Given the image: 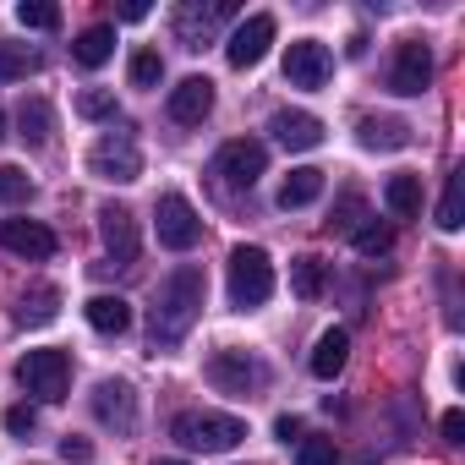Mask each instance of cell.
I'll list each match as a JSON object with an SVG mask.
<instances>
[{"label":"cell","mask_w":465,"mask_h":465,"mask_svg":"<svg viewBox=\"0 0 465 465\" xmlns=\"http://www.w3.org/2000/svg\"><path fill=\"white\" fill-rule=\"evenodd\" d=\"M203 296H208V280L197 263H181L164 285H159V307H153V345H175L192 334L197 312H203Z\"/></svg>","instance_id":"1"},{"label":"cell","mask_w":465,"mask_h":465,"mask_svg":"<svg viewBox=\"0 0 465 465\" xmlns=\"http://www.w3.org/2000/svg\"><path fill=\"white\" fill-rule=\"evenodd\" d=\"M274 296V263L263 247H236L230 252V307L236 312H252Z\"/></svg>","instance_id":"2"},{"label":"cell","mask_w":465,"mask_h":465,"mask_svg":"<svg viewBox=\"0 0 465 465\" xmlns=\"http://www.w3.org/2000/svg\"><path fill=\"white\" fill-rule=\"evenodd\" d=\"M170 432H175V443L203 449V454H224V449H236L247 438L242 416H219V411H186V416H175Z\"/></svg>","instance_id":"3"},{"label":"cell","mask_w":465,"mask_h":465,"mask_svg":"<svg viewBox=\"0 0 465 465\" xmlns=\"http://www.w3.org/2000/svg\"><path fill=\"white\" fill-rule=\"evenodd\" d=\"M208 383L219 389V394H236V400H252L263 383H269V367L252 356V351H236V345H224V351H213L208 356Z\"/></svg>","instance_id":"4"},{"label":"cell","mask_w":465,"mask_h":465,"mask_svg":"<svg viewBox=\"0 0 465 465\" xmlns=\"http://www.w3.org/2000/svg\"><path fill=\"white\" fill-rule=\"evenodd\" d=\"M17 383H23L34 400L55 405V400H66V389H72V356H66V351H28V356L17 361Z\"/></svg>","instance_id":"5"},{"label":"cell","mask_w":465,"mask_h":465,"mask_svg":"<svg viewBox=\"0 0 465 465\" xmlns=\"http://www.w3.org/2000/svg\"><path fill=\"white\" fill-rule=\"evenodd\" d=\"M269 170V148L258 137H230L219 153H213V175H224V186H236V192H252Z\"/></svg>","instance_id":"6"},{"label":"cell","mask_w":465,"mask_h":465,"mask_svg":"<svg viewBox=\"0 0 465 465\" xmlns=\"http://www.w3.org/2000/svg\"><path fill=\"white\" fill-rule=\"evenodd\" d=\"M153 224H159V247H170V252H192L203 242V219H197V208L181 192H164L159 197Z\"/></svg>","instance_id":"7"},{"label":"cell","mask_w":465,"mask_h":465,"mask_svg":"<svg viewBox=\"0 0 465 465\" xmlns=\"http://www.w3.org/2000/svg\"><path fill=\"white\" fill-rule=\"evenodd\" d=\"M329 72H334V55H329V45H318V39H296L291 50H285V83L291 88H323L329 83Z\"/></svg>","instance_id":"8"},{"label":"cell","mask_w":465,"mask_h":465,"mask_svg":"<svg viewBox=\"0 0 465 465\" xmlns=\"http://www.w3.org/2000/svg\"><path fill=\"white\" fill-rule=\"evenodd\" d=\"M427 83H432V50L421 39H405L394 50V66H389V88L400 99H416V94H427Z\"/></svg>","instance_id":"9"},{"label":"cell","mask_w":465,"mask_h":465,"mask_svg":"<svg viewBox=\"0 0 465 465\" xmlns=\"http://www.w3.org/2000/svg\"><path fill=\"white\" fill-rule=\"evenodd\" d=\"M88 164H94V175H104V181H137L143 175V153H137V143H132V132H110L94 153H88Z\"/></svg>","instance_id":"10"},{"label":"cell","mask_w":465,"mask_h":465,"mask_svg":"<svg viewBox=\"0 0 465 465\" xmlns=\"http://www.w3.org/2000/svg\"><path fill=\"white\" fill-rule=\"evenodd\" d=\"M269 45H274V17L269 12H252L247 23H236V34L224 39V55H230V66H258L263 55H269Z\"/></svg>","instance_id":"11"},{"label":"cell","mask_w":465,"mask_h":465,"mask_svg":"<svg viewBox=\"0 0 465 465\" xmlns=\"http://www.w3.org/2000/svg\"><path fill=\"white\" fill-rule=\"evenodd\" d=\"M0 247L28 263H45V258H55V230L39 219H0Z\"/></svg>","instance_id":"12"},{"label":"cell","mask_w":465,"mask_h":465,"mask_svg":"<svg viewBox=\"0 0 465 465\" xmlns=\"http://www.w3.org/2000/svg\"><path fill=\"white\" fill-rule=\"evenodd\" d=\"M99 236H104V247H110V258L126 269L132 258H137V247H143V236H137V213L132 208H121V203H104L99 208Z\"/></svg>","instance_id":"13"},{"label":"cell","mask_w":465,"mask_h":465,"mask_svg":"<svg viewBox=\"0 0 465 465\" xmlns=\"http://www.w3.org/2000/svg\"><path fill=\"white\" fill-rule=\"evenodd\" d=\"M94 416H99L104 427H115V432H132V427H137V394H132V383L104 378V383L94 389Z\"/></svg>","instance_id":"14"},{"label":"cell","mask_w":465,"mask_h":465,"mask_svg":"<svg viewBox=\"0 0 465 465\" xmlns=\"http://www.w3.org/2000/svg\"><path fill=\"white\" fill-rule=\"evenodd\" d=\"M236 17V6L230 0H213V6H181L175 12V39L186 45V50H203V39L219 28V23H230Z\"/></svg>","instance_id":"15"},{"label":"cell","mask_w":465,"mask_h":465,"mask_svg":"<svg viewBox=\"0 0 465 465\" xmlns=\"http://www.w3.org/2000/svg\"><path fill=\"white\" fill-rule=\"evenodd\" d=\"M208 110H213V83H208V77H186V83L170 88V121L197 126Z\"/></svg>","instance_id":"16"},{"label":"cell","mask_w":465,"mask_h":465,"mask_svg":"<svg viewBox=\"0 0 465 465\" xmlns=\"http://www.w3.org/2000/svg\"><path fill=\"white\" fill-rule=\"evenodd\" d=\"M269 132H274L291 153H307V148H318V143H323V121H318V115H307V110H280V115L269 121Z\"/></svg>","instance_id":"17"},{"label":"cell","mask_w":465,"mask_h":465,"mask_svg":"<svg viewBox=\"0 0 465 465\" xmlns=\"http://www.w3.org/2000/svg\"><path fill=\"white\" fill-rule=\"evenodd\" d=\"M356 137H361V148H372V153H394V148L411 143V126L394 121V115H367V121L356 126Z\"/></svg>","instance_id":"18"},{"label":"cell","mask_w":465,"mask_h":465,"mask_svg":"<svg viewBox=\"0 0 465 465\" xmlns=\"http://www.w3.org/2000/svg\"><path fill=\"white\" fill-rule=\"evenodd\" d=\"M55 318H61V291H55V285H34V291L17 296V323H23V329H45V323H55Z\"/></svg>","instance_id":"19"},{"label":"cell","mask_w":465,"mask_h":465,"mask_svg":"<svg viewBox=\"0 0 465 465\" xmlns=\"http://www.w3.org/2000/svg\"><path fill=\"white\" fill-rule=\"evenodd\" d=\"M345 356H351V334L345 329H323L318 345H312V378H340L345 372Z\"/></svg>","instance_id":"20"},{"label":"cell","mask_w":465,"mask_h":465,"mask_svg":"<svg viewBox=\"0 0 465 465\" xmlns=\"http://www.w3.org/2000/svg\"><path fill=\"white\" fill-rule=\"evenodd\" d=\"M323 197V170L318 164H302V170H291L285 181H280V208L291 213V208H307V203H318Z\"/></svg>","instance_id":"21"},{"label":"cell","mask_w":465,"mask_h":465,"mask_svg":"<svg viewBox=\"0 0 465 465\" xmlns=\"http://www.w3.org/2000/svg\"><path fill=\"white\" fill-rule=\"evenodd\" d=\"M110 55H115V28H104V23H99V28H83V34L72 39V61L88 66V72L104 66Z\"/></svg>","instance_id":"22"},{"label":"cell","mask_w":465,"mask_h":465,"mask_svg":"<svg viewBox=\"0 0 465 465\" xmlns=\"http://www.w3.org/2000/svg\"><path fill=\"white\" fill-rule=\"evenodd\" d=\"M83 318H88L99 334H126V329H132V307H126L121 296H88Z\"/></svg>","instance_id":"23"},{"label":"cell","mask_w":465,"mask_h":465,"mask_svg":"<svg viewBox=\"0 0 465 465\" xmlns=\"http://www.w3.org/2000/svg\"><path fill=\"white\" fill-rule=\"evenodd\" d=\"M17 126H23V132H17L23 143L45 148V143H50V132H55V110H50V104L34 94V99H23V110H17Z\"/></svg>","instance_id":"24"},{"label":"cell","mask_w":465,"mask_h":465,"mask_svg":"<svg viewBox=\"0 0 465 465\" xmlns=\"http://www.w3.org/2000/svg\"><path fill=\"white\" fill-rule=\"evenodd\" d=\"M465 224V170H449V181H443V197H438V230H454Z\"/></svg>","instance_id":"25"},{"label":"cell","mask_w":465,"mask_h":465,"mask_svg":"<svg viewBox=\"0 0 465 465\" xmlns=\"http://www.w3.org/2000/svg\"><path fill=\"white\" fill-rule=\"evenodd\" d=\"M383 203H389V213H394V219H411V213H421V181H416V175H389V186H383Z\"/></svg>","instance_id":"26"},{"label":"cell","mask_w":465,"mask_h":465,"mask_svg":"<svg viewBox=\"0 0 465 465\" xmlns=\"http://www.w3.org/2000/svg\"><path fill=\"white\" fill-rule=\"evenodd\" d=\"M323 285H329L323 258H296V263H291V291H296L302 302H318V296H323Z\"/></svg>","instance_id":"27"},{"label":"cell","mask_w":465,"mask_h":465,"mask_svg":"<svg viewBox=\"0 0 465 465\" xmlns=\"http://www.w3.org/2000/svg\"><path fill=\"white\" fill-rule=\"evenodd\" d=\"M45 61H39V50H28V45H0V83H17V77H34Z\"/></svg>","instance_id":"28"},{"label":"cell","mask_w":465,"mask_h":465,"mask_svg":"<svg viewBox=\"0 0 465 465\" xmlns=\"http://www.w3.org/2000/svg\"><path fill=\"white\" fill-rule=\"evenodd\" d=\"M361 219H367V197H361V192H345V197L334 203V213H329V230H334V236H356Z\"/></svg>","instance_id":"29"},{"label":"cell","mask_w":465,"mask_h":465,"mask_svg":"<svg viewBox=\"0 0 465 465\" xmlns=\"http://www.w3.org/2000/svg\"><path fill=\"white\" fill-rule=\"evenodd\" d=\"M351 242H356L361 258H389V252H394V230H389V224H361Z\"/></svg>","instance_id":"30"},{"label":"cell","mask_w":465,"mask_h":465,"mask_svg":"<svg viewBox=\"0 0 465 465\" xmlns=\"http://www.w3.org/2000/svg\"><path fill=\"white\" fill-rule=\"evenodd\" d=\"M17 23L50 34V28H61V6H50V0H23V6H17Z\"/></svg>","instance_id":"31"},{"label":"cell","mask_w":465,"mask_h":465,"mask_svg":"<svg viewBox=\"0 0 465 465\" xmlns=\"http://www.w3.org/2000/svg\"><path fill=\"white\" fill-rule=\"evenodd\" d=\"M34 197V181L23 164H0V203H28Z\"/></svg>","instance_id":"32"},{"label":"cell","mask_w":465,"mask_h":465,"mask_svg":"<svg viewBox=\"0 0 465 465\" xmlns=\"http://www.w3.org/2000/svg\"><path fill=\"white\" fill-rule=\"evenodd\" d=\"M159 77H164L159 50H137L132 55V88H159Z\"/></svg>","instance_id":"33"},{"label":"cell","mask_w":465,"mask_h":465,"mask_svg":"<svg viewBox=\"0 0 465 465\" xmlns=\"http://www.w3.org/2000/svg\"><path fill=\"white\" fill-rule=\"evenodd\" d=\"M77 115H83V121H110V115H115V94L83 88V94H77Z\"/></svg>","instance_id":"34"},{"label":"cell","mask_w":465,"mask_h":465,"mask_svg":"<svg viewBox=\"0 0 465 465\" xmlns=\"http://www.w3.org/2000/svg\"><path fill=\"white\" fill-rule=\"evenodd\" d=\"M334 460H340L334 438H302V449H296V465H334Z\"/></svg>","instance_id":"35"},{"label":"cell","mask_w":465,"mask_h":465,"mask_svg":"<svg viewBox=\"0 0 465 465\" xmlns=\"http://www.w3.org/2000/svg\"><path fill=\"white\" fill-rule=\"evenodd\" d=\"M61 460H66V465H88V460H94V443H88L83 432H66V438H61Z\"/></svg>","instance_id":"36"},{"label":"cell","mask_w":465,"mask_h":465,"mask_svg":"<svg viewBox=\"0 0 465 465\" xmlns=\"http://www.w3.org/2000/svg\"><path fill=\"white\" fill-rule=\"evenodd\" d=\"M34 427H39V411H34V405H12V411H6V432H17V438H28Z\"/></svg>","instance_id":"37"},{"label":"cell","mask_w":465,"mask_h":465,"mask_svg":"<svg viewBox=\"0 0 465 465\" xmlns=\"http://www.w3.org/2000/svg\"><path fill=\"white\" fill-rule=\"evenodd\" d=\"M438 427H443V438H449V443H465V416H460V411H443V421H438Z\"/></svg>","instance_id":"38"},{"label":"cell","mask_w":465,"mask_h":465,"mask_svg":"<svg viewBox=\"0 0 465 465\" xmlns=\"http://www.w3.org/2000/svg\"><path fill=\"white\" fill-rule=\"evenodd\" d=\"M274 432H280V438H285V443H291V438H296V443H302V421H296V416H280V421H274Z\"/></svg>","instance_id":"39"},{"label":"cell","mask_w":465,"mask_h":465,"mask_svg":"<svg viewBox=\"0 0 465 465\" xmlns=\"http://www.w3.org/2000/svg\"><path fill=\"white\" fill-rule=\"evenodd\" d=\"M143 17H148L143 0H126V6H121V23H143Z\"/></svg>","instance_id":"40"},{"label":"cell","mask_w":465,"mask_h":465,"mask_svg":"<svg viewBox=\"0 0 465 465\" xmlns=\"http://www.w3.org/2000/svg\"><path fill=\"white\" fill-rule=\"evenodd\" d=\"M153 465H186V460H153Z\"/></svg>","instance_id":"41"},{"label":"cell","mask_w":465,"mask_h":465,"mask_svg":"<svg viewBox=\"0 0 465 465\" xmlns=\"http://www.w3.org/2000/svg\"><path fill=\"white\" fill-rule=\"evenodd\" d=\"M0 137H6V115H0Z\"/></svg>","instance_id":"42"}]
</instances>
